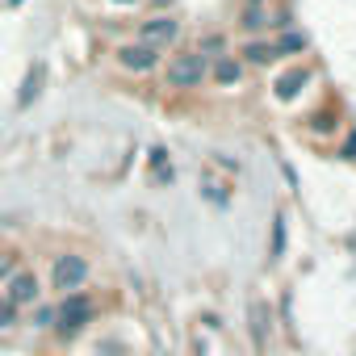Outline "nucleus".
Wrapping results in <instances>:
<instances>
[{"label": "nucleus", "instance_id": "nucleus-10", "mask_svg": "<svg viewBox=\"0 0 356 356\" xmlns=\"http://www.w3.org/2000/svg\"><path fill=\"white\" fill-rule=\"evenodd\" d=\"M243 55H248L252 63H268V59H277V47H273V42H248Z\"/></svg>", "mask_w": 356, "mask_h": 356}, {"label": "nucleus", "instance_id": "nucleus-11", "mask_svg": "<svg viewBox=\"0 0 356 356\" xmlns=\"http://www.w3.org/2000/svg\"><path fill=\"white\" fill-rule=\"evenodd\" d=\"M22 323V310L5 298V293H0V331H9V327H17Z\"/></svg>", "mask_w": 356, "mask_h": 356}, {"label": "nucleus", "instance_id": "nucleus-2", "mask_svg": "<svg viewBox=\"0 0 356 356\" xmlns=\"http://www.w3.org/2000/svg\"><path fill=\"white\" fill-rule=\"evenodd\" d=\"M84 281H88V260H84V256L63 252V256L51 260V289H55V293H76Z\"/></svg>", "mask_w": 356, "mask_h": 356}, {"label": "nucleus", "instance_id": "nucleus-5", "mask_svg": "<svg viewBox=\"0 0 356 356\" xmlns=\"http://www.w3.org/2000/svg\"><path fill=\"white\" fill-rule=\"evenodd\" d=\"M118 63H122L126 72L143 76V72H151V67L159 63V51L147 47V42H130V47H118Z\"/></svg>", "mask_w": 356, "mask_h": 356}, {"label": "nucleus", "instance_id": "nucleus-1", "mask_svg": "<svg viewBox=\"0 0 356 356\" xmlns=\"http://www.w3.org/2000/svg\"><path fill=\"white\" fill-rule=\"evenodd\" d=\"M55 310H59V314H55V331H59L63 339L80 335V331L92 323V314H97V306H92L88 293H63V302H59Z\"/></svg>", "mask_w": 356, "mask_h": 356}, {"label": "nucleus", "instance_id": "nucleus-12", "mask_svg": "<svg viewBox=\"0 0 356 356\" xmlns=\"http://www.w3.org/2000/svg\"><path fill=\"white\" fill-rule=\"evenodd\" d=\"M13 273H17V256L13 252H0V285H5Z\"/></svg>", "mask_w": 356, "mask_h": 356}, {"label": "nucleus", "instance_id": "nucleus-9", "mask_svg": "<svg viewBox=\"0 0 356 356\" xmlns=\"http://www.w3.org/2000/svg\"><path fill=\"white\" fill-rule=\"evenodd\" d=\"M239 76H243L239 59H218V67H214V80L218 84H239Z\"/></svg>", "mask_w": 356, "mask_h": 356}, {"label": "nucleus", "instance_id": "nucleus-13", "mask_svg": "<svg viewBox=\"0 0 356 356\" xmlns=\"http://www.w3.org/2000/svg\"><path fill=\"white\" fill-rule=\"evenodd\" d=\"M55 306H34V327H55Z\"/></svg>", "mask_w": 356, "mask_h": 356}, {"label": "nucleus", "instance_id": "nucleus-6", "mask_svg": "<svg viewBox=\"0 0 356 356\" xmlns=\"http://www.w3.org/2000/svg\"><path fill=\"white\" fill-rule=\"evenodd\" d=\"M176 34H181V26H176V17H151V22H143V30H138V42H147V47H163V42H172Z\"/></svg>", "mask_w": 356, "mask_h": 356}, {"label": "nucleus", "instance_id": "nucleus-4", "mask_svg": "<svg viewBox=\"0 0 356 356\" xmlns=\"http://www.w3.org/2000/svg\"><path fill=\"white\" fill-rule=\"evenodd\" d=\"M5 298H9L17 310H26V306H38V298H42V281H38L30 268H17V273L5 281Z\"/></svg>", "mask_w": 356, "mask_h": 356}, {"label": "nucleus", "instance_id": "nucleus-14", "mask_svg": "<svg viewBox=\"0 0 356 356\" xmlns=\"http://www.w3.org/2000/svg\"><path fill=\"white\" fill-rule=\"evenodd\" d=\"M302 47H306V42H302L298 34H289V38H281V47H277V51H302Z\"/></svg>", "mask_w": 356, "mask_h": 356}, {"label": "nucleus", "instance_id": "nucleus-3", "mask_svg": "<svg viewBox=\"0 0 356 356\" xmlns=\"http://www.w3.org/2000/svg\"><path fill=\"white\" fill-rule=\"evenodd\" d=\"M202 80H206V55L202 51H185L168 63V84L172 88H197Z\"/></svg>", "mask_w": 356, "mask_h": 356}, {"label": "nucleus", "instance_id": "nucleus-8", "mask_svg": "<svg viewBox=\"0 0 356 356\" xmlns=\"http://www.w3.org/2000/svg\"><path fill=\"white\" fill-rule=\"evenodd\" d=\"M306 80H310V76H306V67H293L289 76H281V84H277V97H281V101H293V97H298V88H302Z\"/></svg>", "mask_w": 356, "mask_h": 356}, {"label": "nucleus", "instance_id": "nucleus-7", "mask_svg": "<svg viewBox=\"0 0 356 356\" xmlns=\"http://www.w3.org/2000/svg\"><path fill=\"white\" fill-rule=\"evenodd\" d=\"M42 80H47V67L42 63H34L30 67V76H26V84H22V97H17V105L26 109V105H34V97L42 92Z\"/></svg>", "mask_w": 356, "mask_h": 356}]
</instances>
